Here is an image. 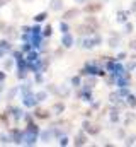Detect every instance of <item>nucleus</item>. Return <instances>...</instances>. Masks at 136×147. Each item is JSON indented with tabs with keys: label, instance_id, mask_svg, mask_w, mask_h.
<instances>
[{
	"label": "nucleus",
	"instance_id": "obj_17",
	"mask_svg": "<svg viewBox=\"0 0 136 147\" xmlns=\"http://www.w3.org/2000/svg\"><path fill=\"white\" fill-rule=\"evenodd\" d=\"M12 115H14V118H17V120H19V118H22V110L14 108V110H12Z\"/></svg>",
	"mask_w": 136,
	"mask_h": 147
},
{
	"label": "nucleus",
	"instance_id": "obj_33",
	"mask_svg": "<svg viewBox=\"0 0 136 147\" xmlns=\"http://www.w3.org/2000/svg\"><path fill=\"white\" fill-rule=\"evenodd\" d=\"M48 139H49V132H44L43 134V140H48Z\"/></svg>",
	"mask_w": 136,
	"mask_h": 147
},
{
	"label": "nucleus",
	"instance_id": "obj_11",
	"mask_svg": "<svg viewBox=\"0 0 136 147\" xmlns=\"http://www.w3.org/2000/svg\"><path fill=\"white\" fill-rule=\"evenodd\" d=\"M87 142V137L83 135V134H80V135H77V139H75V146H83Z\"/></svg>",
	"mask_w": 136,
	"mask_h": 147
},
{
	"label": "nucleus",
	"instance_id": "obj_24",
	"mask_svg": "<svg viewBox=\"0 0 136 147\" xmlns=\"http://www.w3.org/2000/svg\"><path fill=\"white\" fill-rule=\"evenodd\" d=\"M36 99H37V101L46 99V92H37V94H36Z\"/></svg>",
	"mask_w": 136,
	"mask_h": 147
},
{
	"label": "nucleus",
	"instance_id": "obj_26",
	"mask_svg": "<svg viewBox=\"0 0 136 147\" xmlns=\"http://www.w3.org/2000/svg\"><path fill=\"white\" fill-rule=\"evenodd\" d=\"M117 101H119V94H116V92L111 94V103H117Z\"/></svg>",
	"mask_w": 136,
	"mask_h": 147
},
{
	"label": "nucleus",
	"instance_id": "obj_12",
	"mask_svg": "<svg viewBox=\"0 0 136 147\" xmlns=\"http://www.w3.org/2000/svg\"><path fill=\"white\" fill-rule=\"evenodd\" d=\"M9 50H10V45H9V41H0V51L7 53Z\"/></svg>",
	"mask_w": 136,
	"mask_h": 147
},
{
	"label": "nucleus",
	"instance_id": "obj_9",
	"mask_svg": "<svg viewBox=\"0 0 136 147\" xmlns=\"http://www.w3.org/2000/svg\"><path fill=\"white\" fill-rule=\"evenodd\" d=\"M61 43H63V46H65V48H70V46L73 45V38L65 33V36H63V41H61Z\"/></svg>",
	"mask_w": 136,
	"mask_h": 147
},
{
	"label": "nucleus",
	"instance_id": "obj_38",
	"mask_svg": "<svg viewBox=\"0 0 136 147\" xmlns=\"http://www.w3.org/2000/svg\"><path fill=\"white\" fill-rule=\"evenodd\" d=\"M3 79H5V74H3V72H0V82H2Z\"/></svg>",
	"mask_w": 136,
	"mask_h": 147
},
{
	"label": "nucleus",
	"instance_id": "obj_39",
	"mask_svg": "<svg viewBox=\"0 0 136 147\" xmlns=\"http://www.w3.org/2000/svg\"><path fill=\"white\" fill-rule=\"evenodd\" d=\"M75 2H77V3H85L87 0H75Z\"/></svg>",
	"mask_w": 136,
	"mask_h": 147
},
{
	"label": "nucleus",
	"instance_id": "obj_31",
	"mask_svg": "<svg viewBox=\"0 0 136 147\" xmlns=\"http://www.w3.org/2000/svg\"><path fill=\"white\" fill-rule=\"evenodd\" d=\"M10 67H12V60H7V62H5V69H7V70H9V69H10Z\"/></svg>",
	"mask_w": 136,
	"mask_h": 147
},
{
	"label": "nucleus",
	"instance_id": "obj_1",
	"mask_svg": "<svg viewBox=\"0 0 136 147\" xmlns=\"http://www.w3.org/2000/svg\"><path fill=\"white\" fill-rule=\"evenodd\" d=\"M82 74H92V75H104V70L102 69H99V67H94V65H85L83 67V70H82Z\"/></svg>",
	"mask_w": 136,
	"mask_h": 147
},
{
	"label": "nucleus",
	"instance_id": "obj_2",
	"mask_svg": "<svg viewBox=\"0 0 136 147\" xmlns=\"http://www.w3.org/2000/svg\"><path fill=\"white\" fill-rule=\"evenodd\" d=\"M95 45H101V36H95L94 39H83V48H87V50L94 48Z\"/></svg>",
	"mask_w": 136,
	"mask_h": 147
},
{
	"label": "nucleus",
	"instance_id": "obj_6",
	"mask_svg": "<svg viewBox=\"0 0 136 147\" xmlns=\"http://www.w3.org/2000/svg\"><path fill=\"white\" fill-rule=\"evenodd\" d=\"M102 9V3H90V5H85V12H97Z\"/></svg>",
	"mask_w": 136,
	"mask_h": 147
},
{
	"label": "nucleus",
	"instance_id": "obj_36",
	"mask_svg": "<svg viewBox=\"0 0 136 147\" xmlns=\"http://www.w3.org/2000/svg\"><path fill=\"white\" fill-rule=\"evenodd\" d=\"M7 142H9V139L5 135H2V144H7Z\"/></svg>",
	"mask_w": 136,
	"mask_h": 147
},
{
	"label": "nucleus",
	"instance_id": "obj_22",
	"mask_svg": "<svg viewBox=\"0 0 136 147\" xmlns=\"http://www.w3.org/2000/svg\"><path fill=\"white\" fill-rule=\"evenodd\" d=\"M111 120H112L114 123H116V121L119 120V115H117V111H116V110H114V111H112V113H111Z\"/></svg>",
	"mask_w": 136,
	"mask_h": 147
},
{
	"label": "nucleus",
	"instance_id": "obj_18",
	"mask_svg": "<svg viewBox=\"0 0 136 147\" xmlns=\"http://www.w3.org/2000/svg\"><path fill=\"white\" fill-rule=\"evenodd\" d=\"M21 140H22V134H21V132H14V142L19 144Z\"/></svg>",
	"mask_w": 136,
	"mask_h": 147
},
{
	"label": "nucleus",
	"instance_id": "obj_20",
	"mask_svg": "<svg viewBox=\"0 0 136 147\" xmlns=\"http://www.w3.org/2000/svg\"><path fill=\"white\" fill-rule=\"evenodd\" d=\"M133 29H135V28H133V24H131V22H126V26H124V33H128V34H129V33H133Z\"/></svg>",
	"mask_w": 136,
	"mask_h": 147
},
{
	"label": "nucleus",
	"instance_id": "obj_37",
	"mask_svg": "<svg viewBox=\"0 0 136 147\" xmlns=\"http://www.w3.org/2000/svg\"><path fill=\"white\" fill-rule=\"evenodd\" d=\"M131 12H136V0L133 2V5H131Z\"/></svg>",
	"mask_w": 136,
	"mask_h": 147
},
{
	"label": "nucleus",
	"instance_id": "obj_10",
	"mask_svg": "<svg viewBox=\"0 0 136 147\" xmlns=\"http://www.w3.org/2000/svg\"><path fill=\"white\" fill-rule=\"evenodd\" d=\"M77 14H78V9H71V10H68V12H65V19L67 21H70V19H73V17H77Z\"/></svg>",
	"mask_w": 136,
	"mask_h": 147
},
{
	"label": "nucleus",
	"instance_id": "obj_28",
	"mask_svg": "<svg viewBox=\"0 0 136 147\" xmlns=\"http://www.w3.org/2000/svg\"><path fill=\"white\" fill-rule=\"evenodd\" d=\"M129 48L136 51V39H131V41H129Z\"/></svg>",
	"mask_w": 136,
	"mask_h": 147
},
{
	"label": "nucleus",
	"instance_id": "obj_32",
	"mask_svg": "<svg viewBox=\"0 0 136 147\" xmlns=\"http://www.w3.org/2000/svg\"><path fill=\"white\" fill-rule=\"evenodd\" d=\"M124 58H126V53H119L117 55V60H124Z\"/></svg>",
	"mask_w": 136,
	"mask_h": 147
},
{
	"label": "nucleus",
	"instance_id": "obj_14",
	"mask_svg": "<svg viewBox=\"0 0 136 147\" xmlns=\"http://www.w3.org/2000/svg\"><path fill=\"white\" fill-rule=\"evenodd\" d=\"M36 116H37V118H48L49 113L46 110H36Z\"/></svg>",
	"mask_w": 136,
	"mask_h": 147
},
{
	"label": "nucleus",
	"instance_id": "obj_16",
	"mask_svg": "<svg viewBox=\"0 0 136 147\" xmlns=\"http://www.w3.org/2000/svg\"><path fill=\"white\" fill-rule=\"evenodd\" d=\"M128 106H131V108H135L136 106V96L128 94Z\"/></svg>",
	"mask_w": 136,
	"mask_h": 147
},
{
	"label": "nucleus",
	"instance_id": "obj_7",
	"mask_svg": "<svg viewBox=\"0 0 136 147\" xmlns=\"http://www.w3.org/2000/svg\"><path fill=\"white\" fill-rule=\"evenodd\" d=\"M49 7H51V10H61L63 9V0H51Z\"/></svg>",
	"mask_w": 136,
	"mask_h": 147
},
{
	"label": "nucleus",
	"instance_id": "obj_25",
	"mask_svg": "<svg viewBox=\"0 0 136 147\" xmlns=\"http://www.w3.org/2000/svg\"><path fill=\"white\" fill-rule=\"evenodd\" d=\"M41 34H43V36H49V34H51V26H46V29H44Z\"/></svg>",
	"mask_w": 136,
	"mask_h": 147
},
{
	"label": "nucleus",
	"instance_id": "obj_15",
	"mask_svg": "<svg viewBox=\"0 0 136 147\" xmlns=\"http://www.w3.org/2000/svg\"><path fill=\"white\" fill-rule=\"evenodd\" d=\"M83 86H85V87H87V89H92V87H94V86H95V79H94V77H92V79H87V80H85V84H83Z\"/></svg>",
	"mask_w": 136,
	"mask_h": 147
},
{
	"label": "nucleus",
	"instance_id": "obj_3",
	"mask_svg": "<svg viewBox=\"0 0 136 147\" xmlns=\"http://www.w3.org/2000/svg\"><path fill=\"white\" fill-rule=\"evenodd\" d=\"M83 128L89 132V134H92V135H97L99 132H101V127H97V125H90V123H83Z\"/></svg>",
	"mask_w": 136,
	"mask_h": 147
},
{
	"label": "nucleus",
	"instance_id": "obj_29",
	"mask_svg": "<svg viewBox=\"0 0 136 147\" xmlns=\"http://www.w3.org/2000/svg\"><path fill=\"white\" fill-rule=\"evenodd\" d=\"M136 67V62H129V63H128V67H126V69H128V70H133V69H135Z\"/></svg>",
	"mask_w": 136,
	"mask_h": 147
},
{
	"label": "nucleus",
	"instance_id": "obj_8",
	"mask_svg": "<svg viewBox=\"0 0 136 147\" xmlns=\"http://www.w3.org/2000/svg\"><path fill=\"white\" fill-rule=\"evenodd\" d=\"M24 103H26V106H34V105L37 103V99H36V96H29V94H26Z\"/></svg>",
	"mask_w": 136,
	"mask_h": 147
},
{
	"label": "nucleus",
	"instance_id": "obj_4",
	"mask_svg": "<svg viewBox=\"0 0 136 147\" xmlns=\"http://www.w3.org/2000/svg\"><path fill=\"white\" fill-rule=\"evenodd\" d=\"M119 43H121V38L117 36V34H112V36L109 38V46L111 48H117Z\"/></svg>",
	"mask_w": 136,
	"mask_h": 147
},
{
	"label": "nucleus",
	"instance_id": "obj_34",
	"mask_svg": "<svg viewBox=\"0 0 136 147\" xmlns=\"http://www.w3.org/2000/svg\"><path fill=\"white\" fill-rule=\"evenodd\" d=\"M61 31H63V33H67V31H68V26H67V24H65V22L61 24Z\"/></svg>",
	"mask_w": 136,
	"mask_h": 147
},
{
	"label": "nucleus",
	"instance_id": "obj_40",
	"mask_svg": "<svg viewBox=\"0 0 136 147\" xmlns=\"http://www.w3.org/2000/svg\"><path fill=\"white\" fill-rule=\"evenodd\" d=\"M5 3V0H0V5H3Z\"/></svg>",
	"mask_w": 136,
	"mask_h": 147
},
{
	"label": "nucleus",
	"instance_id": "obj_35",
	"mask_svg": "<svg viewBox=\"0 0 136 147\" xmlns=\"http://www.w3.org/2000/svg\"><path fill=\"white\" fill-rule=\"evenodd\" d=\"M60 144H61V146H67V144H68V139H65V137H63V139H61V142H60Z\"/></svg>",
	"mask_w": 136,
	"mask_h": 147
},
{
	"label": "nucleus",
	"instance_id": "obj_27",
	"mask_svg": "<svg viewBox=\"0 0 136 147\" xmlns=\"http://www.w3.org/2000/svg\"><path fill=\"white\" fill-rule=\"evenodd\" d=\"M71 84L73 86H80V77H73L71 79Z\"/></svg>",
	"mask_w": 136,
	"mask_h": 147
},
{
	"label": "nucleus",
	"instance_id": "obj_5",
	"mask_svg": "<svg viewBox=\"0 0 136 147\" xmlns=\"http://www.w3.org/2000/svg\"><path fill=\"white\" fill-rule=\"evenodd\" d=\"M128 16H129V12H126V10H119L116 19H117V22H124V24H126V22H128Z\"/></svg>",
	"mask_w": 136,
	"mask_h": 147
},
{
	"label": "nucleus",
	"instance_id": "obj_30",
	"mask_svg": "<svg viewBox=\"0 0 136 147\" xmlns=\"http://www.w3.org/2000/svg\"><path fill=\"white\" fill-rule=\"evenodd\" d=\"M131 144H135V137H129V139L126 140V146H131Z\"/></svg>",
	"mask_w": 136,
	"mask_h": 147
},
{
	"label": "nucleus",
	"instance_id": "obj_21",
	"mask_svg": "<svg viewBox=\"0 0 136 147\" xmlns=\"http://www.w3.org/2000/svg\"><path fill=\"white\" fill-rule=\"evenodd\" d=\"M34 60H37V55H36V51H31L27 55V62H34Z\"/></svg>",
	"mask_w": 136,
	"mask_h": 147
},
{
	"label": "nucleus",
	"instance_id": "obj_23",
	"mask_svg": "<svg viewBox=\"0 0 136 147\" xmlns=\"http://www.w3.org/2000/svg\"><path fill=\"white\" fill-rule=\"evenodd\" d=\"M27 132H31V134H37V127H36V125H33V123H29Z\"/></svg>",
	"mask_w": 136,
	"mask_h": 147
},
{
	"label": "nucleus",
	"instance_id": "obj_13",
	"mask_svg": "<svg viewBox=\"0 0 136 147\" xmlns=\"http://www.w3.org/2000/svg\"><path fill=\"white\" fill-rule=\"evenodd\" d=\"M46 17H48V14H46V12H39V14L34 17V21H36V22H43Z\"/></svg>",
	"mask_w": 136,
	"mask_h": 147
},
{
	"label": "nucleus",
	"instance_id": "obj_19",
	"mask_svg": "<svg viewBox=\"0 0 136 147\" xmlns=\"http://www.w3.org/2000/svg\"><path fill=\"white\" fill-rule=\"evenodd\" d=\"M63 110H65V105H63V103H56V105H55V111H56V113H61Z\"/></svg>",
	"mask_w": 136,
	"mask_h": 147
}]
</instances>
